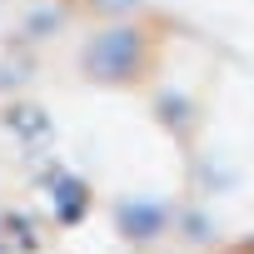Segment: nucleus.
<instances>
[{
    "mask_svg": "<svg viewBox=\"0 0 254 254\" xmlns=\"http://www.w3.org/2000/svg\"><path fill=\"white\" fill-rule=\"evenodd\" d=\"M155 35L150 25L140 20H100L90 35H80V50H75V70L85 85H100V90H125V85H140L150 70H155Z\"/></svg>",
    "mask_w": 254,
    "mask_h": 254,
    "instance_id": "nucleus-1",
    "label": "nucleus"
},
{
    "mask_svg": "<svg viewBox=\"0 0 254 254\" xmlns=\"http://www.w3.org/2000/svg\"><path fill=\"white\" fill-rule=\"evenodd\" d=\"M80 20V0H25L20 20H15V40H25L30 50H45L55 40H65Z\"/></svg>",
    "mask_w": 254,
    "mask_h": 254,
    "instance_id": "nucleus-2",
    "label": "nucleus"
},
{
    "mask_svg": "<svg viewBox=\"0 0 254 254\" xmlns=\"http://www.w3.org/2000/svg\"><path fill=\"white\" fill-rule=\"evenodd\" d=\"M40 80V50H30L25 40H0V95L15 100Z\"/></svg>",
    "mask_w": 254,
    "mask_h": 254,
    "instance_id": "nucleus-3",
    "label": "nucleus"
},
{
    "mask_svg": "<svg viewBox=\"0 0 254 254\" xmlns=\"http://www.w3.org/2000/svg\"><path fill=\"white\" fill-rule=\"evenodd\" d=\"M120 229L130 244H155L170 234V209L160 199H125L120 204Z\"/></svg>",
    "mask_w": 254,
    "mask_h": 254,
    "instance_id": "nucleus-4",
    "label": "nucleus"
},
{
    "mask_svg": "<svg viewBox=\"0 0 254 254\" xmlns=\"http://www.w3.org/2000/svg\"><path fill=\"white\" fill-rule=\"evenodd\" d=\"M145 0H80V10L100 15V20H135V10Z\"/></svg>",
    "mask_w": 254,
    "mask_h": 254,
    "instance_id": "nucleus-5",
    "label": "nucleus"
},
{
    "mask_svg": "<svg viewBox=\"0 0 254 254\" xmlns=\"http://www.w3.org/2000/svg\"><path fill=\"white\" fill-rule=\"evenodd\" d=\"M214 254H239V249H214Z\"/></svg>",
    "mask_w": 254,
    "mask_h": 254,
    "instance_id": "nucleus-6",
    "label": "nucleus"
}]
</instances>
